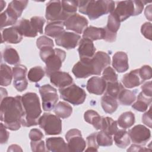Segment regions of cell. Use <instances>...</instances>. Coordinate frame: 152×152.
<instances>
[{
    "label": "cell",
    "instance_id": "1",
    "mask_svg": "<svg viewBox=\"0 0 152 152\" xmlns=\"http://www.w3.org/2000/svg\"><path fill=\"white\" fill-rule=\"evenodd\" d=\"M1 121L5 127L11 131L20 128L24 110L21 96L5 97L1 101Z\"/></svg>",
    "mask_w": 152,
    "mask_h": 152
},
{
    "label": "cell",
    "instance_id": "2",
    "mask_svg": "<svg viewBox=\"0 0 152 152\" xmlns=\"http://www.w3.org/2000/svg\"><path fill=\"white\" fill-rule=\"evenodd\" d=\"M24 110V116L21 125L30 127L38 125V121L42 113L39 98L35 93H27L21 96Z\"/></svg>",
    "mask_w": 152,
    "mask_h": 152
},
{
    "label": "cell",
    "instance_id": "3",
    "mask_svg": "<svg viewBox=\"0 0 152 152\" xmlns=\"http://www.w3.org/2000/svg\"><path fill=\"white\" fill-rule=\"evenodd\" d=\"M115 8V2L113 1H78L79 12L88 15L91 20L111 13Z\"/></svg>",
    "mask_w": 152,
    "mask_h": 152
},
{
    "label": "cell",
    "instance_id": "4",
    "mask_svg": "<svg viewBox=\"0 0 152 152\" xmlns=\"http://www.w3.org/2000/svg\"><path fill=\"white\" fill-rule=\"evenodd\" d=\"M144 3L141 1H124L117 2L116 7L113 11L119 21L122 22L131 16L140 14L144 8Z\"/></svg>",
    "mask_w": 152,
    "mask_h": 152
},
{
    "label": "cell",
    "instance_id": "5",
    "mask_svg": "<svg viewBox=\"0 0 152 152\" xmlns=\"http://www.w3.org/2000/svg\"><path fill=\"white\" fill-rule=\"evenodd\" d=\"M38 124L46 135H58L62 132V121L58 116L45 113L38 121Z\"/></svg>",
    "mask_w": 152,
    "mask_h": 152
},
{
    "label": "cell",
    "instance_id": "6",
    "mask_svg": "<svg viewBox=\"0 0 152 152\" xmlns=\"http://www.w3.org/2000/svg\"><path fill=\"white\" fill-rule=\"evenodd\" d=\"M61 99L74 105H79L84 103L86 98L85 91L76 84H71L65 88H59Z\"/></svg>",
    "mask_w": 152,
    "mask_h": 152
},
{
    "label": "cell",
    "instance_id": "7",
    "mask_svg": "<svg viewBox=\"0 0 152 152\" xmlns=\"http://www.w3.org/2000/svg\"><path fill=\"white\" fill-rule=\"evenodd\" d=\"M39 93L42 100V107L45 111H50L54 109L58 100L56 90L49 84H45L39 88Z\"/></svg>",
    "mask_w": 152,
    "mask_h": 152
},
{
    "label": "cell",
    "instance_id": "8",
    "mask_svg": "<svg viewBox=\"0 0 152 152\" xmlns=\"http://www.w3.org/2000/svg\"><path fill=\"white\" fill-rule=\"evenodd\" d=\"M66 53L64 50L55 48L53 53L50 55L45 61V72L48 76L56 71H58L62 66V62L65 59Z\"/></svg>",
    "mask_w": 152,
    "mask_h": 152
},
{
    "label": "cell",
    "instance_id": "9",
    "mask_svg": "<svg viewBox=\"0 0 152 152\" xmlns=\"http://www.w3.org/2000/svg\"><path fill=\"white\" fill-rule=\"evenodd\" d=\"M65 138L69 151L81 152L84 150L86 144L80 130L75 128L69 130L65 135Z\"/></svg>",
    "mask_w": 152,
    "mask_h": 152
},
{
    "label": "cell",
    "instance_id": "10",
    "mask_svg": "<svg viewBox=\"0 0 152 152\" xmlns=\"http://www.w3.org/2000/svg\"><path fill=\"white\" fill-rule=\"evenodd\" d=\"M46 18L52 21H64L68 17L62 9L61 1H50L46 4Z\"/></svg>",
    "mask_w": 152,
    "mask_h": 152
},
{
    "label": "cell",
    "instance_id": "11",
    "mask_svg": "<svg viewBox=\"0 0 152 152\" xmlns=\"http://www.w3.org/2000/svg\"><path fill=\"white\" fill-rule=\"evenodd\" d=\"M129 138L135 144L144 145L151 138V132L149 129L142 125H137L128 132Z\"/></svg>",
    "mask_w": 152,
    "mask_h": 152
},
{
    "label": "cell",
    "instance_id": "12",
    "mask_svg": "<svg viewBox=\"0 0 152 152\" xmlns=\"http://www.w3.org/2000/svg\"><path fill=\"white\" fill-rule=\"evenodd\" d=\"M72 72L77 78H86L94 75V66L91 58L80 59L74 65Z\"/></svg>",
    "mask_w": 152,
    "mask_h": 152
},
{
    "label": "cell",
    "instance_id": "13",
    "mask_svg": "<svg viewBox=\"0 0 152 152\" xmlns=\"http://www.w3.org/2000/svg\"><path fill=\"white\" fill-rule=\"evenodd\" d=\"M64 24L66 30L81 34L87 27L88 22L84 17L75 13L65 20Z\"/></svg>",
    "mask_w": 152,
    "mask_h": 152
},
{
    "label": "cell",
    "instance_id": "14",
    "mask_svg": "<svg viewBox=\"0 0 152 152\" xmlns=\"http://www.w3.org/2000/svg\"><path fill=\"white\" fill-rule=\"evenodd\" d=\"M27 69L23 65H18L12 68V75L14 78L13 85L15 89L21 92L25 90L28 86L26 79Z\"/></svg>",
    "mask_w": 152,
    "mask_h": 152
},
{
    "label": "cell",
    "instance_id": "15",
    "mask_svg": "<svg viewBox=\"0 0 152 152\" xmlns=\"http://www.w3.org/2000/svg\"><path fill=\"white\" fill-rule=\"evenodd\" d=\"M81 40V36L72 32L64 31L55 38V42L58 46H62L68 50L74 49Z\"/></svg>",
    "mask_w": 152,
    "mask_h": 152
},
{
    "label": "cell",
    "instance_id": "16",
    "mask_svg": "<svg viewBox=\"0 0 152 152\" xmlns=\"http://www.w3.org/2000/svg\"><path fill=\"white\" fill-rule=\"evenodd\" d=\"M94 69V75H100L103 69L110 64L109 55L103 51L97 52L91 58Z\"/></svg>",
    "mask_w": 152,
    "mask_h": 152
},
{
    "label": "cell",
    "instance_id": "17",
    "mask_svg": "<svg viewBox=\"0 0 152 152\" xmlns=\"http://www.w3.org/2000/svg\"><path fill=\"white\" fill-rule=\"evenodd\" d=\"M50 83L55 86L63 88H65L73 83V79L68 73L62 71H56L49 75Z\"/></svg>",
    "mask_w": 152,
    "mask_h": 152
},
{
    "label": "cell",
    "instance_id": "18",
    "mask_svg": "<svg viewBox=\"0 0 152 152\" xmlns=\"http://www.w3.org/2000/svg\"><path fill=\"white\" fill-rule=\"evenodd\" d=\"M106 81L102 77H93L88 80L86 88L90 93L102 95L106 90Z\"/></svg>",
    "mask_w": 152,
    "mask_h": 152
},
{
    "label": "cell",
    "instance_id": "19",
    "mask_svg": "<svg viewBox=\"0 0 152 152\" xmlns=\"http://www.w3.org/2000/svg\"><path fill=\"white\" fill-rule=\"evenodd\" d=\"M78 52L80 59L92 58L96 53V48L93 41L88 39H81L79 42Z\"/></svg>",
    "mask_w": 152,
    "mask_h": 152
},
{
    "label": "cell",
    "instance_id": "20",
    "mask_svg": "<svg viewBox=\"0 0 152 152\" xmlns=\"http://www.w3.org/2000/svg\"><path fill=\"white\" fill-rule=\"evenodd\" d=\"M112 66L119 73L126 71L129 68L127 54L122 51L116 52L112 58Z\"/></svg>",
    "mask_w": 152,
    "mask_h": 152
},
{
    "label": "cell",
    "instance_id": "21",
    "mask_svg": "<svg viewBox=\"0 0 152 152\" xmlns=\"http://www.w3.org/2000/svg\"><path fill=\"white\" fill-rule=\"evenodd\" d=\"M121 81L124 87L128 88L137 87L143 83L140 77L138 69L132 70L125 74L122 78Z\"/></svg>",
    "mask_w": 152,
    "mask_h": 152
},
{
    "label": "cell",
    "instance_id": "22",
    "mask_svg": "<svg viewBox=\"0 0 152 152\" xmlns=\"http://www.w3.org/2000/svg\"><path fill=\"white\" fill-rule=\"evenodd\" d=\"M46 148L52 152L69 151L67 144L61 137H50L46 140Z\"/></svg>",
    "mask_w": 152,
    "mask_h": 152
},
{
    "label": "cell",
    "instance_id": "23",
    "mask_svg": "<svg viewBox=\"0 0 152 152\" xmlns=\"http://www.w3.org/2000/svg\"><path fill=\"white\" fill-rule=\"evenodd\" d=\"M23 39V36L14 27L7 28L2 31V43L4 42L17 44L20 43Z\"/></svg>",
    "mask_w": 152,
    "mask_h": 152
},
{
    "label": "cell",
    "instance_id": "24",
    "mask_svg": "<svg viewBox=\"0 0 152 152\" xmlns=\"http://www.w3.org/2000/svg\"><path fill=\"white\" fill-rule=\"evenodd\" d=\"M14 27L19 31L21 35L25 37H34L37 35V33L34 29L30 21L23 18L18 21Z\"/></svg>",
    "mask_w": 152,
    "mask_h": 152
},
{
    "label": "cell",
    "instance_id": "25",
    "mask_svg": "<svg viewBox=\"0 0 152 152\" xmlns=\"http://www.w3.org/2000/svg\"><path fill=\"white\" fill-rule=\"evenodd\" d=\"M106 31L104 28L96 27L94 26L87 27L83 31V37L88 39L91 41L104 39Z\"/></svg>",
    "mask_w": 152,
    "mask_h": 152
},
{
    "label": "cell",
    "instance_id": "26",
    "mask_svg": "<svg viewBox=\"0 0 152 152\" xmlns=\"http://www.w3.org/2000/svg\"><path fill=\"white\" fill-rule=\"evenodd\" d=\"M64 21H52L49 23L45 29V33L48 36L56 38L65 31Z\"/></svg>",
    "mask_w": 152,
    "mask_h": 152
},
{
    "label": "cell",
    "instance_id": "27",
    "mask_svg": "<svg viewBox=\"0 0 152 152\" xmlns=\"http://www.w3.org/2000/svg\"><path fill=\"white\" fill-rule=\"evenodd\" d=\"M113 135L115 144L118 147L125 148L129 145L130 138L128 133L125 129H118V131Z\"/></svg>",
    "mask_w": 152,
    "mask_h": 152
},
{
    "label": "cell",
    "instance_id": "28",
    "mask_svg": "<svg viewBox=\"0 0 152 152\" xmlns=\"http://www.w3.org/2000/svg\"><path fill=\"white\" fill-rule=\"evenodd\" d=\"M101 104L103 110L109 114L115 112L118 107L116 99L105 94L101 99Z\"/></svg>",
    "mask_w": 152,
    "mask_h": 152
},
{
    "label": "cell",
    "instance_id": "29",
    "mask_svg": "<svg viewBox=\"0 0 152 152\" xmlns=\"http://www.w3.org/2000/svg\"><path fill=\"white\" fill-rule=\"evenodd\" d=\"M152 101V98L148 96H147L142 93H139L137 102H135L132 107L135 110L139 112H145L147 110L148 107L151 104Z\"/></svg>",
    "mask_w": 152,
    "mask_h": 152
},
{
    "label": "cell",
    "instance_id": "30",
    "mask_svg": "<svg viewBox=\"0 0 152 152\" xmlns=\"http://www.w3.org/2000/svg\"><path fill=\"white\" fill-rule=\"evenodd\" d=\"M54 112L57 116L62 119L69 117L72 112V108L68 103L59 102L54 107Z\"/></svg>",
    "mask_w": 152,
    "mask_h": 152
},
{
    "label": "cell",
    "instance_id": "31",
    "mask_svg": "<svg viewBox=\"0 0 152 152\" xmlns=\"http://www.w3.org/2000/svg\"><path fill=\"white\" fill-rule=\"evenodd\" d=\"M84 118L86 122L91 124L97 130H100L102 117L97 112L93 110H88L84 113Z\"/></svg>",
    "mask_w": 152,
    "mask_h": 152
},
{
    "label": "cell",
    "instance_id": "32",
    "mask_svg": "<svg viewBox=\"0 0 152 152\" xmlns=\"http://www.w3.org/2000/svg\"><path fill=\"white\" fill-rule=\"evenodd\" d=\"M117 121H114L112 118L102 117L100 130L109 134L113 135L118 131Z\"/></svg>",
    "mask_w": 152,
    "mask_h": 152
},
{
    "label": "cell",
    "instance_id": "33",
    "mask_svg": "<svg viewBox=\"0 0 152 152\" xmlns=\"http://www.w3.org/2000/svg\"><path fill=\"white\" fill-rule=\"evenodd\" d=\"M117 99L122 105L129 106L132 104L136 99L135 92L124 88L119 93Z\"/></svg>",
    "mask_w": 152,
    "mask_h": 152
},
{
    "label": "cell",
    "instance_id": "34",
    "mask_svg": "<svg viewBox=\"0 0 152 152\" xmlns=\"http://www.w3.org/2000/svg\"><path fill=\"white\" fill-rule=\"evenodd\" d=\"M118 125L124 129L129 128L135 123V116L132 112H125L122 113L118 119Z\"/></svg>",
    "mask_w": 152,
    "mask_h": 152
},
{
    "label": "cell",
    "instance_id": "35",
    "mask_svg": "<svg viewBox=\"0 0 152 152\" xmlns=\"http://www.w3.org/2000/svg\"><path fill=\"white\" fill-rule=\"evenodd\" d=\"M5 62L10 65H17L20 62V56L17 50L12 48H6L2 52Z\"/></svg>",
    "mask_w": 152,
    "mask_h": 152
},
{
    "label": "cell",
    "instance_id": "36",
    "mask_svg": "<svg viewBox=\"0 0 152 152\" xmlns=\"http://www.w3.org/2000/svg\"><path fill=\"white\" fill-rule=\"evenodd\" d=\"M27 4L28 1H12L9 4L7 9L18 18L21 15Z\"/></svg>",
    "mask_w": 152,
    "mask_h": 152
},
{
    "label": "cell",
    "instance_id": "37",
    "mask_svg": "<svg viewBox=\"0 0 152 152\" xmlns=\"http://www.w3.org/2000/svg\"><path fill=\"white\" fill-rule=\"evenodd\" d=\"M12 77V71L11 68L6 64H2L1 65V85L2 86H9Z\"/></svg>",
    "mask_w": 152,
    "mask_h": 152
},
{
    "label": "cell",
    "instance_id": "38",
    "mask_svg": "<svg viewBox=\"0 0 152 152\" xmlns=\"http://www.w3.org/2000/svg\"><path fill=\"white\" fill-rule=\"evenodd\" d=\"M1 28L11 26L17 23L18 18L7 9L1 14Z\"/></svg>",
    "mask_w": 152,
    "mask_h": 152
},
{
    "label": "cell",
    "instance_id": "39",
    "mask_svg": "<svg viewBox=\"0 0 152 152\" xmlns=\"http://www.w3.org/2000/svg\"><path fill=\"white\" fill-rule=\"evenodd\" d=\"M124 88V87L122 84L118 81L114 83H107L105 94L117 99L119 93Z\"/></svg>",
    "mask_w": 152,
    "mask_h": 152
},
{
    "label": "cell",
    "instance_id": "40",
    "mask_svg": "<svg viewBox=\"0 0 152 152\" xmlns=\"http://www.w3.org/2000/svg\"><path fill=\"white\" fill-rule=\"evenodd\" d=\"M121 25V21L113 12H112L108 17L107 23L105 28L112 33H116Z\"/></svg>",
    "mask_w": 152,
    "mask_h": 152
},
{
    "label": "cell",
    "instance_id": "41",
    "mask_svg": "<svg viewBox=\"0 0 152 152\" xmlns=\"http://www.w3.org/2000/svg\"><path fill=\"white\" fill-rule=\"evenodd\" d=\"M45 71L40 66H36L31 68L27 74L28 80L31 82L36 83L41 80L45 75Z\"/></svg>",
    "mask_w": 152,
    "mask_h": 152
},
{
    "label": "cell",
    "instance_id": "42",
    "mask_svg": "<svg viewBox=\"0 0 152 152\" xmlns=\"http://www.w3.org/2000/svg\"><path fill=\"white\" fill-rule=\"evenodd\" d=\"M96 141L99 146L107 147L113 144V139L111 135H109L103 131L97 132Z\"/></svg>",
    "mask_w": 152,
    "mask_h": 152
},
{
    "label": "cell",
    "instance_id": "43",
    "mask_svg": "<svg viewBox=\"0 0 152 152\" xmlns=\"http://www.w3.org/2000/svg\"><path fill=\"white\" fill-rule=\"evenodd\" d=\"M62 5L64 12L70 17L77 12L78 1H62Z\"/></svg>",
    "mask_w": 152,
    "mask_h": 152
},
{
    "label": "cell",
    "instance_id": "44",
    "mask_svg": "<svg viewBox=\"0 0 152 152\" xmlns=\"http://www.w3.org/2000/svg\"><path fill=\"white\" fill-rule=\"evenodd\" d=\"M102 78L106 81V83H114L118 81V75L115 70L109 66L103 69Z\"/></svg>",
    "mask_w": 152,
    "mask_h": 152
},
{
    "label": "cell",
    "instance_id": "45",
    "mask_svg": "<svg viewBox=\"0 0 152 152\" xmlns=\"http://www.w3.org/2000/svg\"><path fill=\"white\" fill-rule=\"evenodd\" d=\"M30 23L34 29L37 33H43V27L45 23V20L42 17L34 16L30 18Z\"/></svg>",
    "mask_w": 152,
    "mask_h": 152
},
{
    "label": "cell",
    "instance_id": "46",
    "mask_svg": "<svg viewBox=\"0 0 152 152\" xmlns=\"http://www.w3.org/2000/svg\"><path fill=\"white\" fill-rule=\"evenodd\" d=\"M97 132H94L87 137V148L86 151H97L99 145L96 141Z\"/></svg>",
    "mask_w": 152,
    "mask_h": 152
},
{
    "label": "cell",
    "instance_id": "47",
    "mask_svg": "<svg viewBox=\"0 0 152 152\" xmlns=\"http://www.w3.org/2000/svg\"><path fill=\"white\" fill-rule=\"evenodd\" d=\"M36 45L37 47L38 48V49H39L40 50L42 48H48V47H51V48H53L54 46V43L53 40L45 36H42L39 37L36 41Z\"/></svg>",
    "mask_w": 152,
    "mask_h": 152
},
{
    "label": "cell",
    "instance_id": "48",
    "mask_svg": "<svg viewBox=\"0 0 152 152\" xmlns=\"http://www.w3.org/2000/svg\"><path fill=\"white\" fill-rule=\"evenodd\" d=\"M138 70L140 77L143 82L145 80L151 79L152 76V71L149 65H144L139 68Z\"/></svg>",
    "mask_w": 152,
    "mask_h": 152
},
{
    "label": "cell",
    "instance_id": "49",
    "mask_svg": "<svg viewBox=\"0 0 152 152\" xmlns=\"http://www.w3.org/2000/svg\"><path fill=\"white\" fill-rule=\"evenodd\" d=\"M30 145L31 150L33 151H46L45 148V142L42 140L38 141H31Z\"/></svg>",
    "mask_w": 152,
    "mask_h": 152
},
{
    "label": "cell",
    "instance_id": "50",
    "mask_svg": "<svg viewBox=\"0 0 152 152\" xmlns=\"http://www.w3.org/2000/svg\"><path fill=\"white\" fill-rule=\"evenodd\" d=\"M141 31L142 34L149 40H151V24L150 22H146L141 26Z\"/></svg>",
    "mask_w": 152,
    "mask_h": 152
},
{
    "label": "cell",
    "instance_id": "51",
    "mask_svg": "<svg viewBox=\"0 0 152 152\" xmlns=\"http://www.w3.org/2000/svg\"><path fill=\"white\" fill-rule=\"evenodd\" d=\"M43 134L42 131L38 129L33 128L30 130L29 133V138L31 141H38L43 138Z\"/></svg>",
    "mask_w": 152,
    "mask_h": 152
},
{
    "label": "cell",
    "instance_id": "52",
    "mask_svg": "<svg viewBox=\"0 0 152 152\" xmlns=\"http://www.w3.org/2000/svg\"><path fill=\"white\" fill-rule=\"evenodd\" d=\"M7 128L3 123H1V144H5L7 142L9 138V132L7 130Z\"/></svg>",
    "mask_w": 152,
    "mask_h": 152
},
{
    "label": "cell",
    "instance_id": "53",
    "mask_svg": "<svg viewBox=\"0 0 152 152\" xmlns=\"http://www.w3.org/2000/svg\"><path fill=\"white\" fill-rule=\"evenodd\" d=\"M151 108L150 107L148 111L144 113L142 116V122L145 125L148 126L149 128H151Z\"/></svg>",
    "mask_w": 152,
    "mask_h": 152
},
{
    "label": "cell",
    "instance_id": "54",
    "mask_svg": "<svg viewBox=\"0 0 152 152\" xmlns=\"http://www.w3.org/2000/svg\"><path fill=\"white\" fill-rule=\"evenodd\" d=\"M142 89V93L146 95L147 96L152 97V88H151V82L148 81L145 83H144L141 86Z\"/></svg>",
    "mask_w": 152,
    "mask_h": 152
},
{
    "label": "cell",
    "instance_id": "55",
    "mask_svg": "<svg viewBox=\"0 0 152 152\" xmlns=\"http://www.w3.org/2000/svg\"><path fill=\"white\" fill-rule=\"evenodd\" d=\"M145 150H148L147 148H145L144 147H142L140 145L138 144H133L132 145L129 149L127 150L128 151H145Z\"/></svg>",
    "mask_w": 152,
    "mask_h": 152
},
{
    "label": "cell",
    "instance_id": "56",
    "mask_svg": "<svg viewBox=\"0 0 152 152\" xmlns=\"http://www.w3.org/2000/svg\"><path fill=\"white\" fill-rule=\"evenodd\" d=\"M144 14L146 18L148 19L150 21H151V4L145 8Z\"/></svg>",
    "mask_w": 152,
    "mask_h": 152
},
{
    "label": "cell",
    "instance_id": "57",
    "mask_svg": "<svg viewBox=\"0 0 152 152\" xmlns=\"http://www.w3.org/2000/svg\"><path fill=\"white\" fill-rule=\"evenodd\" d=\"M7 151H22L23 150L21 148V147L19 145L16 144H12L9 146V148Z\"/></svg>",
    "mask_w": 152,
    "mask_h": 152
},
{
    "label": "cell",
    "instance_id": "58",
    "mask_svg": "<svg viewBox=\"0 0 152 152\" xmlns=\"http://www.w3.org/2000/svg\"><path fill=\"white\" fill-rule=\"evenodd\" d=\"M0 4H1V11H2L4 10V8L5 7L6 2L4 1H0Z\"/></svg>",
    "mask_w": 152,
    "mask_h": 152
}]
</instances>
